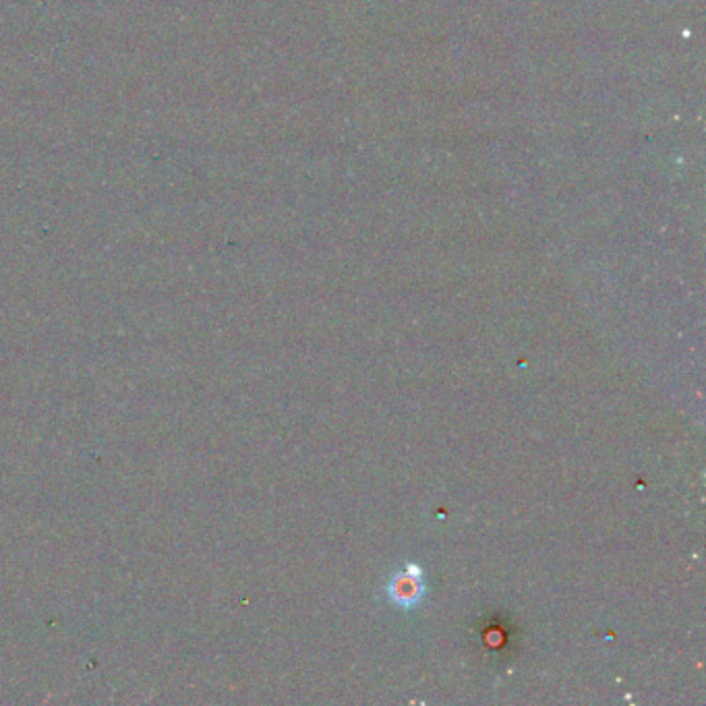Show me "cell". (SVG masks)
Returning <instances> with one entry per match:
<instances>
[{"mask_svg":"<svg viewBox=\"0 0 706 706\" xmlns=\"http://www.w3.org/2000/svg\"><path fill=\"white\" fill-rule=\"evenodd\" d=\"M423 580H421V572H410V568L406 572H400L394 576L392 584H390V597L394 603L402 605V607H410L415 605L421 597H423Z\"/></svg>","mask_w":706,"mask_h":706,"instance_id":"1","label":"cell"}]
</instances>
